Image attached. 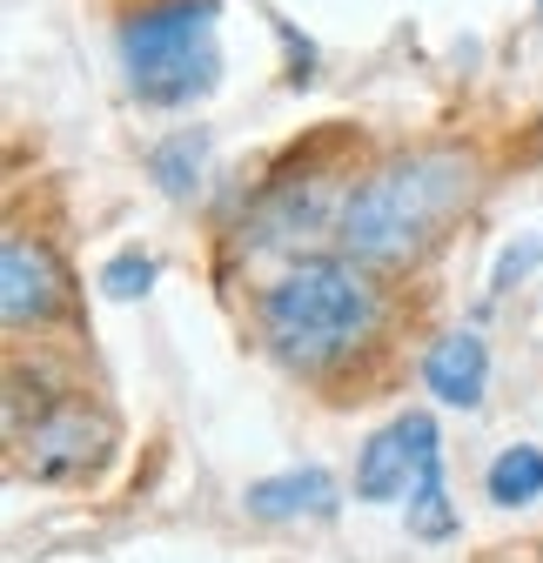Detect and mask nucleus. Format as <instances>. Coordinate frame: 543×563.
Instances as JSON below:
<instances>
[{
  "label": "nucleus",
  "instance_id": "1",
  "mask_svg": "<svg viewBox=\"0 0 543 563\" xmlns=\"http://www.w3.org/2000/svg\"><path fill=\"white\" fill-rule=\"evenodd\" d=\"M469 188H477V168L450 148L396 155L343 201V249L369 268L410 262L469 208Z\"/></svg>",
  "mask_w": 543,
  "mask_h": 563
},
{
  "label": "nucleus",
  "instance_id": "2",
  "mask_svg": "<svg viewBox=\"0 0 543 563\" xmlns=\"http://www.w3.org/2000/svg\"><path fill=\"white\" fill-rule=\"evenodd\" d=\"M383 322V296L356 262H296L276 289L262 296V335L289 369H329L356 356Z\"/></svg>",
  "mask_w": 543,
  "mask_h": 563
},
{
  "label": "nucleus",
  "instance_id": "3",
  "mask_svg": "<svg viewBox=\"0 0 543 563\" xmlns=\"http://www.w3.org/2000/svg\"><path fill=\"white\" fill-rule=\"evenodd\" d=\"M121 60H128V88L181 108L195 95H209L222 75V47H215V0H155L121 27Z\"/></svg>",
  "mask_w": 543,
  "mask_h": 563
},
{
  "label": "nucleus",
  "instance_id": "4",
  "mask_svg": "<svg viewBox=\"0 0 543 563\" xmlns=\"http://www.w3.org/2000/svg\"><path fill=\"white\" fill-rule=\"evenodd\" d=\"M14 450H21V463H27L34 476H47V483L88 476V470L114 450V422H108L101 409H88L81 396H60V402H47V409L34 416V430L14 437Z\"/></svg>",
  "mask_w": 543,
  "mask_h": 563
},
{
  "label": "nucleus",
  "instance_id": "5",
  "mask_svg": "<svg viewBox=\"0 0 543 563\" xmlns=\"http://www.w3.org/2000/svg\"><path fill=\"white\" fill-rule=\"evenodd\" d=\"M0 316H8V329H27V322H54L60 302H67V275L54 262L47 242H27V235H8V249H0Z\"/></svg>",
  "mask_w": 543,
  "mask_h": 563
},
{
  "label": "nucleus",
  "instance_id": "6",
  "mask_svg": "<svg viewBox=\"0 0 543 563\" xmlns=\"http://www.w3.org/2000/svg\"><path fill=\"white\" fill-rule=\"evenodd\" d=\"M436 443V422L417 409V416H396L389 430H376L363 443V463H356V497L363 504H389V497H410V483L423 470V450Z\"/></svg>",
  "mask_w": 543,
  "mask_h": 563
},
{
  "label": "nucleus",
  "instance_id": "7",
  "mask_svg": "<svg viewBox=\"0 0 543 563\" xmlns=\"http://www.w3.org/2000/svg\"><path fill=\"white\" fill-rule=\"evenodd\" d=\"M423 383H430V396L450 402V409H477L484 389H490V349H484L477 335H443V342L430 349V363H423Z\"/></svg>",
  "mask_w": 543,
  "mask_h": 563
},
{
  "label": "nucleus",
  "instance_id": "8",
  "mask_svg": "<svg viewBox=\"0 0 543 563\" xmlns=\"http://www.w3.org/2000/svg\"><path fill=\"white\" fill-rule=\"evenodd\" d=\"M255 517H329L335 510V476L329 470H289V476H262L242 497Z\"/></svg>",
  "mask_w": 543,
  "mask_h": 563
},
{
  "label": "nucleus",
  "instance_id": "9",
  "mask_svg": "<svg viewBox=\"0 0 543 563\" xmlns=\"http://www.w3.org/2000/svg\"><path fill=\"white\" fill-rule=\"evenodd\" d=\"M410 530L430 537V543H443V537L456 530V517H450V489H443V443L423 450V470H417V483H410Z\"/></svg>",
  "mask_w": 543,
  "mask_h": 563
},
{
  "label": "nucleus",
  "instance_id": "10",
  "mask_svg": "<svg viewBox=\"0 0 543 563\" xmlns=\"http://www.w3.org/2000/svg\"><path fill=\"white\" fill-rule=\"evenodd\" d=\"M484 489H490V504H497V510H523V504H536V497H543V450H530V443L503 450V456L490 463Z\"/></svg>",
  "mask_w": 543,
  "mask_h": 563
},
{
  "label": "nucleus",
  "instance_id": "11",
  "mask_svg": "<svg viewBox=\"0 0 543 563\" xmlns=\"http://www.w3.org/2000/svg\"><path fill=\"white\" fill-rule=\"evenodd\" d=\"M155 181L168 188V195H188L195 188V168H201V134H181V141H168V148H155Z\"/></svg>",
  "mask_w": 543,
  "mask_h": 563
},
{
  "label": "nucleus",
  "instance_id": "12",
  "mask_svg": "<svg viewBox=\"0 0 543 563\" xmlns=\"http://www.w3.org/2000/svg\"><path fill=\"white\" fill-rule=\"evenodd\" d=\"M101 289H108L114 302L148 296V289H155V262H148V255H114V262L101 268Z\"/></svg>",
  "mask_w": 543,
  "mask_h": 563
}]
</instances>
